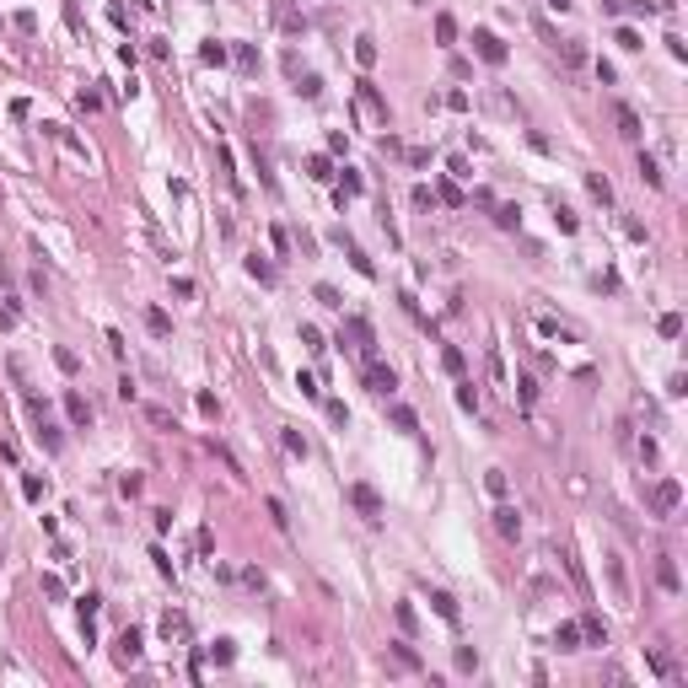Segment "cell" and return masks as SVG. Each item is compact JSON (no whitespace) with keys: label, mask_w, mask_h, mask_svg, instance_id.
<instances>
[{"label":"cell","mask_w":688,"mask_h":688,"mask_svg":"<svg viewBox=\"0 0 688 688\" xmlns=\"http://www.w3.org/2000/svg\"><path fill=\"white\" fill-rule=\"evenodd\" d=\"M656 334H662V339H683V317H677V312H662V317H656Z\"/></svg>","instance_id":"obj_34"},{"label":"cell","mask_w":688,"mask_h":688,"mask_svg":"<svg viewBox=\"0 0 688 688\" xmlns=\"http://www.w3.org/2000/svg\"><path fill=\"white\" fill-rule=\"evenodd\" d=\"M248 275H253L258 285H275V264H269V258H258V253L248 258Z\"/></svg>","instance_id":"obj_31"},{"label":"cell","mask_w":688,"mask_h":688,"mask_svg":"<svg viewBox=\"0 0 688 688\" xmlns=\"http://www.w3.org/2000/svg\"><path fill=\"white\" fill-rule=\"evenodd\" d=\"M640 178L651 183V189H662V167H656V157H640Z\"/></svg>","instance_id":"obj_44"},{"label":"cell","mask_w":688,"mask_h":688,"mask_svg":"<svg viewBox=\"0 0 688 688\" xmlns=\"http://www.w3.org/2000/svg\"><path fill=\"white\" fill-rule=\"evenodd\" d=\"M140 651H145L140 629H124L119 640H113V662H119V667H134V662H140Z\"/></svg>","instance_id":"obj_7"},{"label":"cell","mask_w":688,"mask_h":688,"mask_svg":"<svg viewBox=\"0 0 688 688\" xmlns=\"http://www.w3.org/2000/svg\"><path fill=\"white\" fill-rule=\"evenodd\" d=\"M586 194H592L597 205H613V183H608L603 172H586Z\"/></svg>","instance_id":"obj_16"},{"label":"cell","mask_w":688,"mask_h":688,"mask_svg":"<svg viewBox=\"0 0 688 688\" xmlns=\"http://www.w3.org/2000/svg\"><path fill=\"white\" fill-rule=\"evenodd\" d=\"M302 344H307V350H312V355H323V350H328V344H323V334H317L312 323H302Z\"/></svg>","instance_id":"obj_43"},{"label":"cell","mask_w":688,"mask_h":688,"mask_svg":"<svg viewBox=\"0 0 688 688\" xmlns=\"http://www.w3.org/2000/svg\"><path fill=\"white\" fill-rule=\"evenodd\" d=\"M517 387H522V403H527V409H532V403H538V382H532V376H522Z\"/></svg>","instance_id":"obj_53"},{"label":"cell","mask_w":688,"mask_h":688,"mask_svg":"<svg viewBox=\"0 0 688 688\" xmlns=\"http://www.w3.org/2000/svg\"><path fill=\"white\" fill-rule=\"evenodd\" d=\"M435 205H452V210H457L462 205V189H457V183H441V189H435Z\"/></svg>","instance_id":"obj_41"},{"label":"cell","mask_w":688,"mask_h":688,"mask_svg":"<svg viewBox=\"0 0 688 688\" xmlns=\"http://www.w3.org/2000/svg\"><path fill=\"white\" fill-rule=\"evenodd\" d=\"M495 532H500V538H522V511L500 500V506H495Z\"/></svg>","instance_id":"obj_9"},{"label":"cell","mask_w":688,"mask_h":688,"mask_svg":"<svg viewBox=\"0 0 688 688\" xmlns=\"http://www.w3.org/2000/svg\"><path fill=\"white\" fill-rule=\"evenodd\" d=\"M430 608H435V618L457 624V597H452V592H430Z\"/></svg>","instance_id":"obj_20"},{"label":"cell","mask_w":688,"mask_h":688,"mask_svg":"<svg viewBox=\"0 0 688 688\" xmlns=\"http://www.w3.org/2000/svg\"><path fill=\"white\" fill-rule=\"evenodd\" d=\"M355 102H361V108L371 113V124H376V129H387V102H382V92H376V86L366 81V75L355 81Z\"/></svg>","instance_id":"obj_5"},{"label":"cell","mask_w":688,"mask_h":688,"mask_svg":"<svg viewBox=\"0 0 688 688\" xmlns=\"http://www.w3.org/2000/svg\"><path fill=\"white\" fill-rule=\"evenodd\" d=\"M162 640H189V618L183 613H162Z\"/></svg>","instance_id":"obj_17"},{"label":"cell","mask_w":688,"mask_h":688,"mask_svg":"<svg viewBox=\"0 0 688 688\" xmlns=\"http://www.w3.org/2000/svg\"><path fill=\"white\" fill-rule=\"evenodd\" d=\"M435 43H457V22H452V11H435Z\"/></svg>","instance_id":"obj_28"},{"label":"cell","mask_w":688,"mask_h":688,"mask_svg":"<svg viewBox=\"0 0 688 688\" xmlns=\"http://www.w3.org/2000/svg\"><path fill=\"white\" fill-rule=\"evenodd\" d=\"M554 651H581V624H559L554 629Z\"/></svg>","instance_id":"obj_22"},{"label":"cell","mask_w":688,"mask_h":688,"mask_svg":"<svg viewBox=\"0 0 688 688\" xmlns=\"http://www.w3.org/2000/svg\"><path fill=\"white\" fill-rule=\"evenodd\" d=\"M554 226H559V231H565V237H570V231H581V221H576V210H570V205H559V199H554Z\"/></svg>","instance_id":"obj_36"},{"label":"cell","mask_w":688,"mask_h":688,"mask_svg":"<svg viewBox=\"0 0 688 688\" xmlns=\"http://www.w3.org/2000/svg\"><path fill=\"white\" fill-rule=\"evenodd\" d=\"M403 162H409V167H425V162H430V151H425V145H409V151H403Z\"/></svg>","instance_id":"obj_52"},{"label":"cell","mask_w":688,"mask_h":688,"mask_svg":"<svg viewBox=\"0 0 688 688\" xmlns=\"http://www.w3.org/2000/svg\"><path fill=\"white\" fill-rule=\"evenodd\" d=\"M629 11H635V16H651V11H656V0H629Z\"/></svg>","instance_id":"obj_57"},{"label":"cell","mask_w":688,"mask_h":688,"mask_svg":"<svg viewBox=\"0 0 688 688\" xmlns=\"http://www.w3.org/2000/svg\"><path fill=\"white\" fill-rule=\"evenodd\" d=\"M54 366H60V371H65V376H75V371H81V361H75V355H70V350H54Z\"/></svg>","instance_id":"obj_46"},{"label":"cell","mask_w":688,"mask_h":688,"mask_svg":"<svg viewBox=\"0 0 688 688\" xmlns=\"http://www.w3.org/2000/svg\"><path fill=\"white\" fill-rule=\"evenodd\" d=\"M334 242H339V248H344V253H350V264H355V275H366V280H371V275H376V264H371V258H366V253H361V248H355V237H350V231H334Z\"/></svg>","instance_id":"obj_8"},{"label":"cell","mask_w":688,"mask_h":688,"mask_svg":"<svg viewBox=\"0 0 688 688\" xmlns=\"http://www.w3.org/2000/svg\"><path fill=\"white\" fill-rule=\"evenodd\" d=\"M328 420H334L339 430H344V425H350V409H344V403H339V398H328Z\"/></svg>","instance_id":"obj_49"},{"label":"cell","mask_w":688,"mask_h":688,"mask_svg":"<svg viewBox=\"0 0 688 688\" xmlns=\"http://www.w3.org/2000/svg\"><path fill=\"white\" fill-rule=\"evenodd\" d=\"M275 27H280V33H307V16L296 11V6L280 0V6H275Z\"/></svg>","instance_id":"obj_11"},{"label":"cell","mask_w":688,"mask_h":688,"mask_svg":"<svg viewBox=\"0 0 688 688\" xmlns=\"http://www.w3.org/2000/svg\"><path fill=\"white\" fill-rule=\"evenodd\" d=\"M618 48H629V54H640V48H645V38L635 33V27H618Z\"/></svg>","instance_id":"obj_42"},{"label":"cell","mask_w":688,"mask_h":688,"mask_svg":"<svg viewBox=\"0 0 688 688\" xmlns=\"http://www.w3.org/2000/svg\"><path fill=\"white\" fill-rule=\"evenodd\" d=\"M613 124H618V134H624V140H640V113H635V108H624V102H618V108H613Z\"/></svg>","instance_id":"obj_12"},{"label":"cell","mask_w":688,"mask_h":688,"mask_svg":"<svg viewBox=\"0 0 688 688\" xmlns=\"http://www.w3.org/2000/svg\"><path fill=\"white\" fill-rule=\"evenodd\" d=\"M344 500H350V506H355V511H361V517H366V522H371V527H376V522H382V517H387V506H382V495H376V489H371V484H366V479H355V484H344Z\"/></svg>","instance_id":"obj_1"},{"label":"cell","mask_w":688,"mask_h":688,"mask_svg":"<svg viewBox=\"0 0 688 688\" xmlns=\"http://www.w3.org/2000/svg\"><path fill=\"white\" fill-rule=\"evenodd\" d=\"M237 65H242V70H258V48L242 43V48H237Z\"/></svg>","instance_id":"obj_51"},{"label":"cell","mask_w":688,"mask_h":688,"mask_svg":"<svg viewBox=\"0 0 688 688\" xmlns=\"http://www.w3.org/2000/svg\"><path fill=\"white\" fill-rule=\"evenodd\" d=\"M280 447H285L290 457H307V435L296 430V425H285V430H280Z\"/></svg>","instance_id":"obj_24"},{"label":"cell","mask_w":688,"mask_h":688,"mask_svg":"<svg viewBox=\"0 0 688 688\" xmlns=\"http://www.w3.org/2000/svg\"><path fill=\"white\" fill-rule=\"evenodd\" d=\"M145 328H151L157 339H172V317L162 312V307H145Z\"/></svg>","instance_id":"obj_19"},{"label":"cell","mask_w":688,"mask_h":688,"mask_svg":"<svg viewBox=\"0 0 688 688\" xmlns=\"http://www.w3.org/2000/svg\"><path fill=\"white\" fill-rule=\"evenodd\" d=\"M457 403H462L468 414H479V387H473L468 376H457Z\"/></svg>","instance_id":"obj_32"},{"label":"cell","mask_w":688,"mask_h":688,"mask_svg":"<svg viewBox=\"0 0 688 688\" xmlns=\"http://www.w3.org/2000/svg\"><path fill=\"white\" fill-rule=\"evenodd\" d=\"M484 489H489L495 500H506V489H511V484H506V473H500V468H489V473H484Z\"/></svg>","instance_id":"obj_38"},{"label":"cell","mask_w":688,"mask_h":688,"mask_svg":"<svg viewBox=\"0 0 688 688\" xmlns=\"http://www.w3.org/2000/svg\"><path fill=\"white\" fill-rule=\"evenodd\" d=\"M65 414H70V425H92V403H86L75 387L65 393Z\"/></svg>","instance_id":"obj_14"},{"label":"cell","mask_w":688,"mask_h":688,"mask_svg":"<svg viewBox=\"0 0 688 688\" xmlns=\"http://www.w3.org/2000/svg\"><path fill=\"white\" fill-rule=\"evenodd\" d=\"M264 511H269V517H275V527H290V517H285V506H280V500H275V495H269V500H264Z\"/></svg>","instance_id":"obj_50"},{"label":"cell","mask_w":688,"mask_h":688,"mask_svg":"<svg viewBox=\"0 0 688 688\" xmlns=\"http://www.w3.org/2000/svg\"><path fill=\"white\" fill-rule=\"evenodd\" d=\"M441 366H447L452 376H462V371H468V355H462L457 344H447V350H441Z\"/></svg>","instance_id":"obj_33"},{"label":"cell","mask_w":688,"mask_h":688,"mask_svg":"<svg viewBox=\"0 0 688 688\" xmlns=\"http://www.w3.org/2000/svg\"><path fill=\"white\" fill-rule=\"evenodd\" d=\"M393 425H398L403 435H414V430H420V414H414L409 403H393Z\"/></svg>","instance_id":"obj_26"},{"label":"cell","mask_w":688,"mask_h":688,"mask_svg":"<svg viewBox=\"0 0 688 688\" xmlns=\"http://www.w3.org/2000/svg\"><path fill=\"white\" fill-rule=\"evenodd\" d=\"M473 667H479V651L473 645H457V672H473Z\"/></svg>","instance_id":"obj_47"},{"label":"cell","mask_w":688,"mask_h":688,"mask_svg":"<svg viewBox=\"0 0 688 688\" xmlns=\"http://www.w3.org/2000/svg\"><path fill=\"white\" fill-rule=\"evenodd\" d=\"M296 387H302V398H323V387H317V376H307V371L296 376Z\"/></svg>","instance_id":"obj_48"},{"label":"cell","mask_w":688,"mask_h":688,"mask_svg":"<svg viewBox=\"0 0 688 688\" xmlns=\"http://www.w3.org/2000/svg\"><path fill=\"white\" fill-rule=\"evenodd\" d=\"M97 608H102V597H97V592H81V597H75V613H81V635H86V645H92V618H97Z\"/></svg>","instance_id":"obj_10"},{"label":"cell","mask_w":688,"mask_h":688,"mask_svg":"<svg viewBox=\"0 0 688 688\" xmlns=\"http://www.w3.org/2000/svg\"><path fill=\"white\" fill-rule=\"evenodd\" d=\"M366 387H371L376 398H393V393H398V371H393L387 361H376V355H371V361H366Z\"/></svg>","instance_id":"obj_3"},{"label":"cell","mask_w":688,"mask_h":688,"mask_svg":"<svg viewBox=\"0 0 688 688\" xmlns=\"http://www.w3.org/2000/svg\"><path fill=\"white\" fill-rule=\"evenodd\" d=\"M549 6H554V11H565V6H570V0H549Z\"/></svg>","instance_id":"obj_58"},{"label":"cell","mask_w":688,"mask_h":688,"mask_svg":"<svg viewBox=\"0 0 688 688\" xmlns=\"http://www.w3.org/2000/svg\"><path fill=\"white\" fill-rule=\"evenodd\" d=\"M312 296H317L323 307H334V312H344V296H339L334 285H312Z\"/></svg>","instance_id":"obj_40"},{"label":"cell","mask_w":688,"mask_h":688,"mask_svg":"<svg viewBox=\"0 0 688 688\" xmlns=\"http://www.w3.org/2000/svg\"><path fill=\"white\" fill-rule=\"evenodd\" d=\"M393 662H398L403 672H420V651H414L409 640H393Z\"/></svg>","instance_id":"obj_21"},{"label":"cell","mask_w":688,"mask_h":688,"mask_svg":"<svg viewBox=\"0 0 688 688\" xmlns=\"http://www.w3.org/2000/svg\"><path fill=\"white\" fill-rule=\"evenodd\" d=\"M414 205L430 210V205H435V189H425V183H420V189H414Z\"/></svg>","instance_id":"obj_55"},{"label":"cell","mask_w":688,"mask_h":688,"mask_svg":"<svg viewBox=\"0 0 688 688\" xmlns=\"http://www.w3.org/2000/svg\"><path fill=\"white\" fill-rule=\"evenodd\" d=\"M677 506H683V484H677V479H656V489H651V511H656V517H672Z\"/></svg>","instance_id":"obj_4"},{"label":"cell","mask_w":688,"mask_h":688,"mask_svg":"<svg viewBox=\"0 0 688 688\" xmlns=\"http://www.w3.org/2000/svg\"><path fill=\"white\" fill-rule=\"evenodd\" d=\"M473 54H479L484 65H506L511 48H506V38H500V33H489V27H473Z\"/></svg>","instance_id":"obj_2"},{"label":"cell","mask_w":688,"mask_h":688,"mask_svg":"<svg viewBox=\"0 0 688 688\" xmlns=\"http://www.w3.org/2000/svg\"><path fill=\"white\" fill-rule=\"evenodd\" d=\"M205 656H210L216 667H231V662H237V640H226V635H221L216 645H205Z\"/></svg>","instance_id":"obj_15"},{"label":"cell","mask_w":688,"mask_h":688,"mask_svg":"<svg viewBox=\"0 0 688 688\" xmlns=\"http://www.w3.org/2000/svg\"><path fill=\"white\" fill-rule=\"evenodd\" d=\"M38 441H43L48 452H60V447H65V435L54 430V425H48V420H38Z\"/></svg>","instance_id":"obj_39"},{"label":"cell","mask_w":688,"mask_h":688,"mask_svg":"<svg viewBox=\"0 0 688 688\" xmlns=\"http://www.w3.org/2000/svg\"><path fill=\"white\" fill-rule=\"evenodd\" d=\"M355 60H361L366 70L376 65V38H371V33H361V38H355Z\"/></svg>","instance_id":"obj_30"},{"label":"cell","mask_w":688,"mask_h":688,"mask_svg":"<svg viewBox=\"0 0 688 688\" xmlns=\"http://www.w3.org/2000/svg\"><path fill=\"white\" fill-rule=\"evenodd\" d=\"M656 581H662L667 592H677V586H683V581H677V565H672V554H662V559H656Z\"/></svg>","instance_id":"obj_27"},{"label":"cell","mask_w":688,"mask_h":688,"mask_svg":"<svg viewBox=\"0 0 688 688\" xmlns=\"http://www.w3.org/2000/svg\"><path fill=\"white\" fill-rule=\"evenodd\" d=\"M307 178L312 183H334V157H307Z\"/></svg>","instance_id":"obj_23"},{"label":"cell","mask_w":688,"mask_h":688,"mask_svg":"<svg viewBox=\"0 0 688 688\" xmlns=\"http://www.w3.org/2000/svg\"><path fill=\"white\" fill-rule=\"evenodd\" d=\"M651 667H656V677H672V656H667L662 645H656V651H651Z\"/></svg>","instance_id":"obj_45"},{"label":"cell","mask_w":688,"mask_h":688,"mask_svg":"<svg viewBox=\"0 0 688 688\" xmlns=\"http://www.w3.org/2000/svg\"><path fill=\"white\" fill-rule=\"evenodd\" d=\"M296 92H302V97H317V92H323V81H317V75H302V86H296Z\"/></svg>","instance_id":"obj_56"},{"label":"cell","mask_w":688,"mask_h":688,"mask_svg":"<svg viewBox=\"0 0 688 688\" xmlns=\"http://www.w3.org/2000/svg\"><path fill=\"white\" fill-rule=\"evenodd\" d=\"M199 60H205V65H226V60H231V48H226V43H216V38H205Z\"/></svg>","instance_id":"obj_29"},{"label":"cell","mask_w":688,"mask_h":688,"mask_svg":"<svg viewBox=\"0 0 688 688\" xmlns=\"http://www.w3.org/2000/svg\"><path fill=\"white\" fill-rule=\"evenodd\" d=\"M22 495L33 500V506H38V500H48V479H38V473H27V479H22Z\"/></svg>","instance_id":"obj_35"},{"label":"cell","mask_w":688,"mask_h":688,"mask_svg":"<svg viewBox=\"0 0 688 688\" xmlns=\"http://www.w3.org/2000/svg\"><path fill=\"white\" fill-rule=\"evenodd\" d=\"M361 194H366V178L355 167H344L339 172V205H344V199H361Z\"/></svg>","instance_id":"obj_13"},{"label":"cell","mask_w":688,"mask_h":688,"mask_svg":"<svg viewBox=\"0 0 688 688\" xmlns=\"http://www.w3.org/2000/svg\"><path fill=\"white\" fill-rule=\"evenodd\" d=\"M581 640H592V645H608V624L597 613H586L581 618Z\"/></svg>","instance_id":"obj_18"},{"label":"cell","mask_w":688,"mask_h":688,"mask_svg":"<svg viewBox=\"0 0 688 688\" xmlns=\"http://www.w3.org/2000/svg\"><path fill=\"white\" fill-rule=\"evenodd\" d=\"M393 618H398V629H403V635H414V624H420L414 603H398V608H393Z\"/></svg>","instance_id":"obj_37"},{"label":"cell","mask_w":688,"mask_h":688,"mask_svg":"<svg viewBox=\"0 0 688 688\" xmlns=\"http://www.w3.org/2000/svg\"><path fill=\"white\" fill-rule=\"evenodd\" d=\"M344 334H350V344L366 355V361L376 355V334H371V323H366V317H344Z\"/></svg>","instance_id":"obj_6"},{"label":"cell","mask_w":688,"mask_h":688,"mask_svg":"<svg viewBox=\"0 0 688 688\" xmlns=\"http://www.w3.org/2000/svg\"><path fill=\"white\" fill-rule=\"evenodd\" d=\"M447 108L452 113H468V92H447Z\"/></svg>","instance_id":"obj_54"},{"label":"cell","mask_w":688,"mask_h":688,"mask_svg":"<svg viewBox=\"0 0 688 688\" xmlns=\"http://www.w3.org/2000/svg\"><path fill=\"white\" fill-rule=\"evenodd\" d=\"M495 226L500 231H522V205H495Z\"/></svg>","instance_id":"obj_25"}]
</instances>
